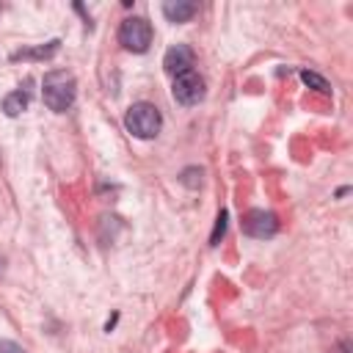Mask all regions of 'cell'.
I'll use <instances>...</instances> for the list:
<instances>
[{
    "label": "cell",
    "instance_id": "6da1fadb",
    "mask_svg": "<svg viewBox=\"0 0 353 353\" xmlns=\"http://www.w3.org/2000/svg\"><path fill=\"white\" fill-rule=\"evenodd\" d=\"M77 97V80L66 69H52L41 80V99L52 113H66L74 105Z\"/></svg>",
    "mask_w": 353,
    "mask_h": 353
},
{
    "label": "cell",
    "instance_id": "7a4b0ae2",
    "mask_svg": "<svg viewBox=\"0 0 353 353\" xmlns=\"http://www.w3.org/2000/svg\"><path fill=\"white\" fill-rule=\"evenodd\" d=\"M124 127H127L130 135H135L141 141H152V138H157V132L163 127V116H160L157 105H152V102H135L124 113Z\"/></svg>",
    "mask_w": 353,
    "mask_h": 353
},
{
    "label": "cell",
    "instance_id": "3957f363",
    "mask_svg": "<svg viewBox=\"0 0 353 353\" xmlns=\"http://www.w3.org/2000/svg\"><path fill=\"white\" fill-rule=\"evenodd\" d=\"M119 44L130 52H146L152 44V25L146 17H127L119 25Z\"/></svg>",
    "mask_w": 353,
    "mask_h": 353
},
{
    "label": "cell",
    "instance_id": "277c9868",
    "mask_svg": "<svg viewBox=\"0 0 353 353\" xmlns=\"http://www.w3.org/2000/svg\"><path fill=\"white\" fill-rule=\"evenodd\" d=\"M171 97L182 105V108H190V105H199L204 99V80L199 72H182L174 77V85H171Z\"/></svg>",
    "mask_w": 353,
    "mask_h": 353
},
{
    "label": "cell",
    "instance_id": "5b68a950",
    "mask_svg": "<svg viewBox=\"0 0 353 353\" xmlns=\"http://www.w3.org/2000/svg\"><path fill=\"white\" fill-rule=\"evenodd\" d=\"M243 232L256 240H268L279 232V218L270 210H248L243 215Z\"/></svg>",
    "mask_w": 353,
    "mask_h": 353
},
{
    "label": "cell",
    "instance_id": "8992f818",
    "mask_svg": "<svg viewBox=\"0 0 353 353\" xmlns=\"http://www.w3.org/2000/svg\"><path fill=\"white\" fill-rule=\"evenodd\" d=\"M163 69L171 77L182 74V72H190L193 69V50L188 44H171L165 50V55H163Z\"/></svg>",
    "mask_w": 353,
    "mask_h": 353
},
{
    "label": "cell",
    "instance_id": "52a82bcc",
    "mask_svg": "<svg viewBox=\"0 0 353 353\" xmlns=\"http://www.w3.org/2000/svg\"><path fill=\"white\" fill-rule=\"evenodd\" d=\"M196 11H199V6L193 0H168V3H163V17L168 22H188Z\"/></svg>",
    "mask_w": 353,
    "mask_h": 353
},
{
    "label": "cell",
    "instance_id": "ba28073f",
    "mask_svg": "<svg viewBox=\"0 0 353 353\" xmlns=\"http://www.w3.org/2000/svg\"><path fill=\"white\" fill-rule=\"evenodd\" d=\"M58 47H61V41H58V39H52V41L41 44V47H33V50H17V52H11V61H47V58H52V55L58 52Z\"/></svg>",
    "mask_w": 353,
    "mask_h": 353
},
{
    "label": "cell",
    "instance_id": "9c48e42d",
    "mask_svg": "<svg viewBox=\"0 0 353 353\" xmlns=\"http://www.w3.org/2000/svg\"><path fill=\"white\" fill-rule=\"evenodd\" d=\"M28 102H30V94L25 88H17V91L3 97V113L6 116H19L22 110H28Z\"/></svg>",
    "mask_w": 353,
    "mask_h": 353
},
{
    "label": "cell",
    "instance_id": "30bf717a",
    "mask_svg": "<svg viewBox=\"0 0 353 353\" xmlns=\"http://www.w3.org/2000/svg\"><path fill=\"white\" fill-rule=\"evenodd\" d=\"M298 74H301L303 85H309L312 91H317V94H331V83H328L323 74H317V72H312V69H301Z\"/></svg>",
    "mask_w": 353,
    "mask_h": 353
},
{
    "label": "cell",
    "instance_id": "8fae6325",
    "mask_svg": "<svg viewBox=\"0 0 353 353\" xmlns=\"http://www.w3.org/2000/svg\"><path fill=\"white\" fill-rule=\"evenodd\" d=\"M226 221H229V212H226V210H221V212H218V218H215L212 234H210V245H218V243H221V237L226 234Z\"/></svg>",
    "mask_w": 353,
    "mask_h": 353
},
{
    "label": "cell",
    "instance_id": "7c38bea8",
    "mask_svg": "<svg viewBox=\"0 0 353 353\" xmlns=\"http://www.w3.org/2000/svg\"><path fill=\"white\" fill-rule=\"evenodd\" d=\"M201 176H204L201 168H185L182 176H179V182L188 185V188H199V185H201Z\"/></svg>",
    "mask_w": 353,
    "mask_h": 353
},
{
    "label": "cell",
    "instance_id": "4fadbf2b",
    "mask_svg": "<svg viewBox=\"0 0 353 353\" xmlns=\"http://www.w3.org/2000/svg\"><path fill=\"white\" fill-rule=\"evenodd\" d=\"M0 353H28L22 345H17L14 339H0Z\"/></svg>",
    "mask_w": 353,
    "mask_h": 353
}]
</instances>
